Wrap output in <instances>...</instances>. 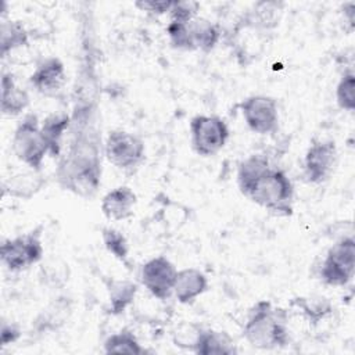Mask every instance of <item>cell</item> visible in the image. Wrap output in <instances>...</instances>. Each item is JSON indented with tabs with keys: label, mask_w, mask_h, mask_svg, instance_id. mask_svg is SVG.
<instances>
[{
	"label": "cell",
	"mask_w": 355,
	"mask_h": 355,
	"mask_svg": "<svg viewBox=\"0 0 355 355\" xmlns=\"http://www.w3.org/2000/svg\"><path fill=\"white\" fill-rule=\"evenodd\" d=\"M39 116L35 112H28L17 123L12 133V151L19 162L32 171L40 172L44 157L49 155V148L44 141Z\"/></svg>",
	"instance_id": "obj_4"
},
{
	"label": "cell",
	"mask_w": 355,
	"mask_h": 355,
	"mask_svg": "<svg viewBox=\"0 0 355 355\" xmlns=\"http://www.w3.org/2000/svg\"><path fill=\"white\" fill-rule=\"evenodd\" d=\"M284 3L258 1L244 14L243 25L258 31H270L279 25Z\"/></svg>",
	"instance_id": "obj_16"
},
{
	"label": "cell",
	"mask_w": 355,
	"mask_h": 355,
	"mask_svg": "<svg viewBox=\"0 0 355 355\" xmlns=\"http://www.w3.org/2000/svg\"><path fill=\"white\" fill-rule=\"evenodd\" d=\"M243 337L258 349L284 348L290 344L288 313L269 300L257 301L247 312Z\"/></svg>",
	"instance_id": "obj_3"
},
{
	"label": "cell",
	"mask_w": 355,
	"mask_h": 355,
	"mask_svg": "<svg viewBox=\"0 0 355 355\" xmlns=\"http://www.w3.org/2000/svg\"><path fill=\"white\" fill-rule=\"evenodd\" d=\"M247 128L257 135H272L279 129L277 100L266 94H251L237 104Z\"/></svg>",
	"instance_id": "obj_9"
},
{
	"label": "cell",
	"mask_w": 355,
	"mask_h": 355,
	"mask_svg": "<svg viewBox=\"0 0 355 355\" xmlns=\"http://www.w3.org/2000/svg\"><path fill=\"white\" fill-rule=\"evenodd\" d=\"M355 270V240L352 236H344L337 240L326 252L319 269V277L327 286L344 287Z\"/></svg>",
	"instance_id": "obj_7"
},
{
	"label": "cell",
	"mask_w": 355,
	"mask_h": 355,
	"mask_svg": "<svg viewBox=\"0 0 355 355\" xmlns=\"http://www.w3.org/2000/svg\"><path fill=\"white\" fill-rule=\"evenodd\" d=\"M337 144L331 139H316L305 151L302 176L309 184L324 183L337 164Z\"/></svg>",
	"instance_id": "obj_10"
},
{
	"label": "cell",
	"mask_w": 355,
	"mask_h": 355,
	"mask_svg": "<svg viewBox=\"0 0 355 355\" xmlns=\"http://www.w3.org/2000/svg\"><path fill=\"white\" fill-rule=\"evenodd\" d=\"M29 105V94L17 85L12 72L1 73V114L4 116H17Z\"/></svg>",
	"instance_id": "obj_17"
},
{
	"label": "cell",
	"mask_w": 355,
	"mask_h": 355,
	"mask_svg": "<svg viewBox=\"0 0 355 355\" xmlns=\"http://www.w3.org/2000/svg\"><path fill=\"white\" fill-rule=\"evenodd\" d=\"M19 337H21V330L18 329L17 324L7 323V322L1 323V333H0V344H1V347L14 344L15 341H18Z\"/></svg>",
	"instance_id": "obj_30"
},
{
	"label": "cell",
	"mask_w": 355,
	"mask_h": 355,
	"mask_svg": "<svg viewBox=\"0 0 355 355\" xmlns=\"http://www.w3.org/2000/svg\"><path fill=\"white\" fill-rule=\"evenodd\" d=\"M343 11H344V18H347L348 24L351 25V28L354 26V10H355V3L354 1H348L343 4Z\"/></svg>",
	"instance_id": "obj_31"
},
{
	"label": "cell",
	"mask_w": 355,
	"mask_h": 355,
	"mask_svg": "<svg viewBox=\"0 0 355 355\" xmlns=\"http://www.w3.org/2000/svg\"><path fill=\"white\" fill-rule=\"evenodd\" d=\"M105 354H130V355H141L146 354V349L139 343L137 337L129 329H122L116 333L110 334L104 344Z\"/></svg>",
	"instance_id": "obj_23"
},
{
	"label": "cell",
	"mask_w": 355,
	"mask_h": 355,
	"mask_svg": "<svg viewBox=\"0 0 355 355\" xmlns=\"http://www.w3.org/2000/svg\"><path fill=\"white\" fill-rule=\"evenodd\" d=\"M176 275L173 262L164 255H157L141 265L140 282L154 298L165 301L173 294Z\"/></svg>",
	"instance_id": "obj_11"
},
{
	"label": "cell",
	"mask_w": 355,
	"mask_h": 355,
	"mask_svg": "<svg viewBox=\"0 0 355 355\" xmlns=\"http://www.w3.org/2000/svg\"><path fill=\"white\" fill-rule=\"evenodd\" d=\"M193 352L198 355H230L236 354L237 348L225 331L200 327Z\"/></svg>",
	"instance_id": "obj_18"
},
{
	"label": "cell",
	"mask_w": 355,
	"mask_h": 355,
	"mask_svg": "<svg viewBox=\"0 0 355 355\" xmlns=\"http://www.w3.org/2000/svg\"><path fill=\"white\" fill-rule=\"evenodd\" d=\"M44 182L46 180L43 175H40L37 171H32L28 173H18L3 182V186H1L3 196L28 200L33 197L37 191H40Z\"/></svg>",
	"instance_id": "obj_20"
},
{
	"label": "cell",
	"mask_w": 355,
	"mask_h": 355,
	"mask_svg": "<svg viewBox=\"0 0 355 355\" xmlns=\"http://www.w3.org/2000/svg\"><path fill=\"white\" fill-rule=\"evenodd\" d=\"M189 29L196 50H201L204 53H211L222 36V31L218 24L200 15L189 22Z\"/></svg>",
	"instance_id": "obj_21"
},
{
	"label": "cell",
	"mask_w": 355,
	"mask_h": 355,
	"mask_svg": "<svg viewBox=\"0 0 355 355\" xmlns=\"http://www.w3.org/2000/svg\"><path fill=\"white\" fill-rule=\"evenodd\" d=\"M71 126V115L65 111H57L47 115L42 123V133L44 141L49 148V155L53 158H60L62 153V141L65 133L69 130Z\"/></svg>",
	"instance_id": "obj_15"
},
{
	"label": "cell",
	"mask_w": 355,
	"mask_h": 355,
	"mask_svg": "<svg viewBox=\"0 0 355 355\" xmlns=\"http://www.w3.org/2000/svg\"><path fill=\"white\" fill-rule=\"evenodd\" d=\"M294 304L302 311V313L312 323H318L331 313L333 306L324 297H309V298H295Z\"/></svg>",
	"instance_id": "obj_25"
},
{
	"label": "cell",
	"mask_w": 355,
	"mask_h": 355,
	"mask_svg": "<svg viewBox=\"0 0 355 355\" xmlns=\"http://www.w3.org/2000/svg\"><path fill=\"white\" fill-rule=\"evenodd\" d=\"M43 225L14 239L3 240L0 245V258L3 265L11 272H21L37 263L44 255Z\"/></svg>",
	"instance_id": "obj_5"
},
{
	"label": "cell",
	"mask_w": 355,
	"mask_h": 355,
	"mask_svg": "<svg viewBox=\"0 0 355 355\" xmlns=\"http://www.w3.org/2000/svg\"><path fill=\"white\" fill-rule=\"evenodd\" d=\"M173 4V0H139L135 1V7L140 11H147L155 15L168 14L171 7Z\"/></svg>",
	"instance_id": "obj_29"
},
{
	"label": "cell",
	"mask_w": 355,
	"mask_h": 355,
	"mask_svg": "<svg viewBox=\"0 0 355 355\" xmlns=\"http://www.w3.org/2000/svg\"><path fill=\"white\" fill-rule=\"evenodd\" d=\"M336 103L348 112L355 110V73L354 71H345L336 86Z\"/></svg>",
	"instance_id": "obj_26"
},
{
	"label": "cell",
	"mask_w": 355,
	"mask_h": 355,
	"mask_svg": "<svg viewBox=\"0 0 355 355\" xmlns=\"http://www.w3.org/2000/svg\"><path fill=\"white\" fill-rule=\"evenodd\" d=\"M104 157L118 169L132 171L146 158L144 140L125 129H112L104 140Z\"/></svg>",
	"instance_id": "obj_8"
},
{
	"label": "cell",
	"mask_w": 355,
	"mask_h": 355,
	"mask_svg": "<svg viewBox=\"0 0 355 355\" xmlns=\"http://www.w3.org/2000/svg\"><path fill=\"white\" fill-rule=\"evenodd\" d=\"M137 284L128 279H110L107 283L108 291V313L114 316L122 315L135 301Z\"/></svg>",
	"instance_id": "obj_19"
},
{
	"label": "cell",
	"mask_w": 355,
	"mask_h": 355,
	"mask_svg": "<svg viewBox=\"0 0 355 355\" xmlns=\"http://www.w3.org/2000/svg\"><path fill=\"white\" fill-rule=\"evenodd\" d=\"M101 240L105 250L118 261L128 263L129 258V243L125 234L111 226H105L101 229Z\"/></svg>",
	"instance_id": "obj_24"
},
{
	"label": "cell",
	"mask_w": 355,
	"mask_h": 355,
	"mask_svg": "<svg viewBox=\"0 0 355 355\" xmlns=\"http://www.w3.org/2000/svg\"><path fill=\"white\" fill-rule=\"evenodd\" d=\"M137 204V196L129 186H118L107 191L101 198V212L110 220L129 219Z\"/></svg>",
	"instance_id": "obj_13"
},
{
	"label": "cell",
	"mask_w": 355,
	"mask_h": 355,
	"mask_svg": "<svg viewBox=\"0 0 355 355\" xmlns=\"http://www.w3.org/2000/svg\"><path fill=\"white\" fill-rule=\"evenodd\" d=\"M208 290V277L197 268H184L178 270L173 287V295L178 302L187 305L194 302Z\"/></svg>",
	"instance_id": "obj_14"
},
{
	"label": "cell",
	"mask_w": 355,
	"mask_h": 355,
	"mask_svg": "<svg viewBox=\"0 0 355 355\" xmlns=\"http://www.w3.org/2000/svg\"><path fill=\"white\" fill-rule=\"evenodd\" d=\"M93 67L82 68L73 89V112L71 115L69 140L61 153L55 178L62 190L82 198H92L101 184V157L104 144L98 125V104Z\"/></svg>",
	"instance_id": "obj_1"
},
{
	"label": "cell",
	"mask_w": 355,
	"mask_h": 355,
	"mask_svg": "<svg viewBox=\"0 0 355 355\" xmlns=\"http://www.w3.org/2000/svg\"><path fill=\"white\" fill-rule=\"evenodd\" d=\"M189 129L193 151L204 158L216 155L230 136L226 121L219 115L197 114L190 119Z\"/></svg>",
	"instance_id": "obj_6"
},
{
	"label": "cell",
	"mask_w": 355,
	"mask_h": 355,
	"mask_svg": "<svg viewBox=\"0 0 355 355\" xmlns=\"http://www.w3.org/2000/svg\"><path fill=\"white\" fill-rule=\"evenodd\" d=\"M166 35L169 39V43L173 49L176 50H183V51H194V43L193 37L189 29V22L187 24H180V22H169L166 25Z\"/></svg>",
	"instance_id": "obj_27"
},
{
	"label": "cell",
	"mask_w": 355,
	"mask_h": 355,
	"mask_svg": "<svg viewBox=\"0 0 355 355\" xmlns=\"http://www.w3.org/2000/svg\"><path fill=\"white\" fill-rule=\"evenodd\" d=\"M31 86L46 97H55L67 83L65 65L58 57H46L37 62L29 76Z\"/></svg>",
	"instance_id": "obj_12"
},
{
	"label": "cell",
	"mask_w": 355,
	"mask_h": 355,
	"mask_svg": "<svg viewBox=\"0 0 355 355\" xmlns=\"http://www.w3.org/2000/svg\"><path fill=\"white\" fill-rule=\"evenodd\" d=\"M29 44V32L18 19L3 18L0 24V54L6 58L8 53Z\"/></svg>",
	"instance_id": "obj_22"
},
{
	"label": "cell",
	"mask_w": 355,
	"mask_h": 355,
	"mask_svg": "<svg viewBox=\"0 0 355 355\" xmlns=\"http://www.w3.org/2000/svg\"><path fill=\"white\" fill-rule=\"evenodd\" d=\"M201 4L194 0H173V4L168 12L172 22L187 24L198 17Z\"/></svg>",
	"instance_id": "obj_28"
},
{
	"label": "cell",
	"mask_w": 355,
	"mask_h": 355,
	"mask_svg": "<svg viewBox=\"0 0 355 355\" xmlns=\"http://www.w3.org/2000/svg\"><path fill=\"white\" fill-rule=\"evenodd\" d=\"M240 193L254 204L277 216L294 212V184L287 172L262 153L250 154L237 165Z\"/></svg>",
	"instance_id": "obj_2"
}]
</instances>
